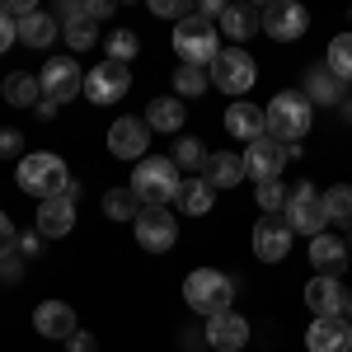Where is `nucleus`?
Segmentation results:
<instances>
[{
    "mask_svg": "<svg viewBox=\"0 0 352 352\" xmlns=\"http://www.w3.org/2000/svg\"><path fill=\"white\" fill-rule=\"evenodd\" d=\"M263 122H268L272 141L292 146V141H300V136L310 132V122H315V104H310L300 89H277L272 104L263 109Z\"/></svg>",
    "mask_w": 352,
    "mask_h": 352,
    "instance_id": "nucleus-1",
    "label": "nucleus"
},
{
    "mask_svg": "<svg viewBox=\"0 0 352 352\" xmlns=\"http://www.w3.org/2000/svg\"><path fill=\"white\" fill-rule=\"evenodd\" d=\"M132 192L141 197V207H169V202L184 192L179 164L169 160V155H146V160L132 169Z\"/></svg>",
    "mask_w": 352,
    "mask_h": 352,
    "instance_id": "nucleus-2",
    "label": "nucleus"
},
{
    "mask_svg": "<svg viewBox=\"0 0 352 352\" xmlns=\"http://www.w3.org/2000/svg\"><path fill=\"white\" fill-rule=\"evenodd\" d=\"M184 300H188V310L207 315V320H212V315H226L230 300H235V282L217 268H192L188 277H184Z\"/></svg>",
    "mask_w": 352,
    "mask_h": 352,
    "instance_id": "nucleus-3",
    "label": "nucleus"
},
{
    "mask_svg": "<svg viewBox=\"0 0 352 352\" xmlns=\"http://www.w3.org/2000/svg\"><path fill=\"white\" fill-rule=\"evenodd\" d=\"M66 184H71V169H66V160L52 155V151H38V155H24V160H19V188L33 192L38 202L66 197Z\"/></svg>",
    "mask_w": 352,
    "mask_h": 352,
    "instance_id": "nucleus-4",
    "label": "nucleus"
},
{
    "mask_svg": "<svg viewBox=\"0 0 352 352\" xmlns=\"http://www.w3.org/2000/svg\"><path fill=\"white\" fill-rule=\"evenodd\" d=\"M174 52L184 66H212L221 56V33L212 24H202L197 14H188L184 24H174Z\"/></svg>",
    "mask_w": 352,
    "mask_h": 352,
    "instance_id": "nucleus-5",
    "label": "nucleus"
},
{
    "mask_svg": "<svg viewBox=\"0 0 352 352\" xmlns=\"http://www.w3.org/2000/svg\"><path fill=\"white\" fill-rule=\"evenodd\" d=\"M207 71H212V85L226 89L230 99H244L254 89V80H258V66H254V56L244 52V47H221V56Z\"/></svg>",
    "mask_w": 352,
    "mask_h": 352,
    "instance_id": "nucleus-6",
    "label": "nucleus"
},
{
    "mask_svg": "<svg viewBox=\"0 0 352 352\" xmlns=\"http://www.w3.org/2000/svg\"><path fill=\"white\" fill-rule=\"evenodd\" d=\"M282 221H287L296 235H310V240H315V235H324L329 217H324V197L315 192V184H296V188H292Z\"/></svg>",
    "mask_w": 352,
    "mask_h": 352,
    "instance_id": "nucleus-7",
    "label": "nucleus"
},
{
    "mask_svg": "<svg viewBox=\"0 0 352 352\" xmlns=\"http://www.w3.org/2000/svg\"><path fill=\"white\" fill-rule=\"evenodd\" d=\"M296 155H300L296 146H282V141H272V136H258V141H249V151H244V169H249V179L268 184V179H282V169L296 160Z\"/></svg>",
    "mask_w": 352,
    "mask_h": 352,
    "instance_id": "nucleus-8",
    "label": "nucleus"
},
{
    "mask_svg": "<svg viewBox=\"0 0 352 352\" xmlns=\"http://www.w3.org/2000/svg\"><path fill=\"white\" fill-rule=\"evenodd\" d=\"M258 28L268 33L272 43H296V38H305V28H310V14H305V5H296V0H272L268 10H258Z\"/></svg>",
    "mask_w": 352,
    "mask_h": 352,
    "instance_id": "nucleus-9",
    "label": "nucleus"
},
{
    "mask_svg": "<svg viewBox=\"0 0 352 352\" xmlns=\"http://www.w3.org/2000/svg\"><path fill=\"white\" fill-rule=\"evenodd\" d=\"M132 230H136V244L146 254H164V249H174V240H179V221H174L169 207H141Z\"/></svg>",
    "mask_w": 352,
    "mask_h": 352,
    "instance_id": "nucleus-10",
    "label": "nucleus"
},
{
    "mask_svg": "<svg viewBox=\"0 0 352 352\" xmlns=\"http://www.w3.org/2000/svg\"><path fill=\"white\" fill-rule=\"evenodd\" d=\"M38 85H43V99H52V104H66V99H76L85 94V71L71 61V56H52L43 71H38Z\"/></svg>",
    "mask_w": 352,
    "mask_h": 352,
    "instance_id": "nucleus-11",
    "label": "nucleus"
},
{
    "mask_svg": "<svg viewBox=\"0 0 352 352\" xmlns=\"http://www.w3.org/2000/svg\"><path fill=\"white\" fill-rule=\"evenodd\" d=\"M127 89H132V71H127L122 61H99V66L85 76V99H89V104H104V109L118 104Z\"/></svg>",
    "mask_w": 352,
    "mask_h": 352,
    "instance_id": "nucleus-12",
    "label": "nucleus"
},
{
    "mask_svg": "<svg viewBox=\"0 0 352 352\" xmlns=\"http://www.w3.org/2000/svg\"><path fill=\"white\" fill-rule=\"evenodd\" d=\"M292 240H296V230L282 217H263L254 226V254H258L263 263H282V258L292 254Z\"/></svg>",
    "mask_w": 352,
    "mask_h": 352,
    "instance_id": "nucleus-13",
    "label": "nucleus"
},
{
    "mask_svg": "<svg viewBox=\"0 0 352 352\" xmlns=\"http://www.w3.org/2000/svg\"><path fill=\"white\" fill-rule=\"evenodd\" d=\"M146 146H151V127L141 118H118L109 127V151L118 160H146Z\"/></svg>",
    "mask_w": 352,
    "mask_h": 352,
    "instance_id": "nucleus-14",
    "label": "nucleus"
},
{
    "mask_svg": "<svg viewBox=\"0 0 352 352\" xmlns=\"http://www.w3.org/2000/svg\"><path fill=\"white\" fill-rule=\"evenodd\" d=\"M305 305H310L315 320H333V315H343L348 292H343L338 277H310V282H305Z\"/></svg>",
    "mask_w": 352,
    "mask_h": 352,
    "instance_id": "nucleus-15",
    "label": "nucleus"
},
{
    "mask_svg": "<svg viewBox=\"0 0 352 352\" xmlns=\"http://www.w3.org/2000/svg\"><path fill=\"white\" fill-rule=\"evenodd\" d=\"M33 329H38L43 338H52V343H66V338L76 333V310H71L66 300H38Z\"/></svg>",
    "mask_w": 352,
    "mask_h": 352,
    "instance_id": "nucleus-16",
    "label": "nucleus"
},
{
    "mask_svg": "<svg viewBox=\"0 0 352 352\" xmlns=\"http://www.w3.org/2000/svg\"><path fill=\"white\" fill-rule=\"evenodd\" d=\"M207 343L217 352H240L249 343V320L235 315V310H226V315H212L207 320Z\"/></svg>",
    "mask_w": 352,
    "mask_h": 352,
    "instance_id": "nucleus-17",
    "label": "nucleus"
},
{
    "mask_svg": "<svg viewBox=\"0 0 352 352\" xmlns=\"http://www.w3.org/2000/svg\"><path fill=\"white\" fill-rule=\"evenodd\" d=\"M305 348L310 352H352V324L343 315L333 320H315L310 333H305Z\"/></svg>",
    "mask_w": 352,
    "mask_h": 352,
    "instance_id": "nucleus-18",
    "label": "nucleus"
},
{
    "mask_svg": "<svg viewBox=\"0 0 352 352\" xmlns=\"http://www.w3.org/2000/svg\"><path fill=\"white\" fill-rule=\"evenodd\" d=\"M38 235L43 240H61V235H71V226H76V202L71 197H47V202H38Z\"/></svg>",
    "mask_w": 352,
    "mask_h": 352,
    "instance_id": "nucleus-19",
    "label": "nucleus"
},
{
    "mask_svg": "<svg viewBox=\"0 0 352 352\" xmlns=\"http://www.w3.org/2000/svg\"><path fill=\"white\" fill-rule=\"evenodd\" d=\"M310 263H315V277H338V272L348 268V240L315 235L310 240Z\"/></svg>",
    "mask_w": 352,
    "mask_h": 352,
    "instance_id": "nucleus-20",
    "label": "nucleus"
},
{
    "mask_svg": "<svg viewBox=\"0 0 352 352\" xmlns=\"http://www.w3.org/2000/svg\"><path fill=\"white\" fill-rule=\"evenodd\" d=\"M226 132L240 136V141H258V136H268L263 109H258V104H249V99H235V104L226 109Z\"/></svg>",
    "mask_w": 352,
    "mask_h": 352,
    "instance_id": "nucleus-21",
    "label": "nucleus"
},
{
    "mask_svg": "<svg viewBox=\"0 0 352 352\" xmlns=\"http://www.w3.org/2000/svg\"><path fill=\"white\" fill-rule=\"evenodd\" d=\"M310 104H343V80L329 71V66H310L305 71V89H300Z\"/></svg>",
    "mask_w": 352,
    "mask_h": 352,
    "instance_id": "nucleus-22",
    "label": "nucleus"
},
{
    "mask_svg": "<svg viewBox=\"0 0 352 352\" xmlns=\"http://www.w3.org/2000/svg\"><path fill=\"white\" fill-rule=\"evenodd\" d=\"M244 174V155H235V151H217V155H207V184L212 188H235Z\"/></svg>",
    "mask_w": 352,
    "mask_h": 352,
    "instance_id": "nucleus-23",
    "label": "nucleus"
},
{
    "mask_svg": "<svg viewBox=\"0 0 352 352\" xmlns=\"http://www.w3.org/2000/svg\"><path fill=\"white\" fill-rule=\"evenodd\" d=\"M0 94H5V104H14V109H38L43 85H38V76H28V71H10L5 85H0Z\"/></svg>",
    "mask_w": 352,
    "mask_h": 352,
    "instance_id": "nucleus-24",
    "label": "nucleus"
},
{
    "mask_svg": "<svg viewBox=\"0 0 352 352\" xmlns=\"http://www.w3.org/2000/svg\"><path fill=\"white\" fill-rule=\"evenodd\" d=\"M258 33V10H249V5H226V14H221V38H235V47H244V38H254Z\"/></svg>",
    "mask_w": 352,
    "mask_h": 352,
    "instance_id": "nucleus-25",
    "label": "nucleus"
},
{
    "mask_svg": "<svg viewBox=\"0 0 352 352\" xmlns=\"http://www.w3.org/2000/svg\"><path fill=\"white\" fill-rule=\"evenodd\" d=\"M184 118H188V113H184L179 99H151V104H146V127H151V132H179Z\"/></svg>",
    "mask_w": 352,
    "mask_h": 352,
    "instance_id": "nucleus-26",
    "label": "nucleus"
},
{
    "mask_svg": "<svg viewBox=\"0 0 352 352\" xmlns=\"http://www.w3.org/2000/svg\"><path fill=\"white\" fill-rule=\"evenodd\" d=\"M179 202H184V212H188V217H207V212L217 207V188H212L207 179H188L184 192H179Z\"/></svg>",
    "mask_w": 352,
    "mask_h": 352,
    "instance_id": "nucleus-27",
    "label": "nucleus"
},
{
    "mask_svg": "<svg viewBox=\"0 0 352 352\" xmlns=\"http://www.w3.org/2000/svg\"><path fill=\"white\" fill-rule=\"evenodd\" d=\"M104 217L136 221V217H141V197H136L132 188H109V192H104Z\"/></svg>",
    "mask_w": 352,
    "mask_h": 352,
    "instance_id": "nucleus-28",
    "label": "nucleus"
},
{
    "mask_svg": "<svg viewBox=\"0 0 352 352\" xmlns=\"http://www.w3.org/2000/svg\"><path fill=\"white\" fill-rule=\"evenodd\" d=\"M52 38H56V24H52V14H43V10L28 14L24 24H19V43L24 47H47Z\"/></svg>",
    "mask_w": 352,
    "mask_h": 352,
    "instance_id": "nucleus-29",
    "label": "nucleus"
},
{
    "mask_svg": "<svg viewBox=\"0 0 352 352\" xmlns=\"http://www.w3.org/2000/svg\"><path fill=\"white\" fill-rule=\"evenodd\" d=\"M324 217L329 226H348L352 230V184H338V188L324 192Z\"/></svg>",
    "mask_w": 352,
    "mask_h": 352,
    "instance_id": "nucleus-30",
    "label": "nucleus"
},
{
    "mask_svg": "<svg viewBox=\"0 0 352 352\" xmlns=\"http://www.w3.org/2000/svg\"><path fill=\"white\" fill-rule=\"evenodd\" d=\"M324 66L343 85L352 80V33H343V38H333V43H329V61H324Z\"/></svg>",
    "mask_w": 352,
    "mask_h": 352,
    "instance_id": "nucleus-31",
    "label": "nucleus"
},
{
    "mask_svg": "<svg viewBox=\"0 0 352 352\" xmlns=\"http://www.w3.org/2000/svg\"><path fill=\"white\" fill-rule=\"evenodd\" d=\"M104 47H109V61H122V66H127V61L141 52V38H136L132 28H118L113 38H104Z\"/></svg>",
    "mask_w": 352,
    "mask_h": 352,
    "instance_id": "nucleus-32",
    "label": "nucleus"
},
{
    "mask_svg": "<svg viewBox=\"0 0 352 352\" xmlns=\"http://www.w3.org/2000/svg\"><path fill=\"white\" fill-rule=\"evenodd\" d=\"M61 38H66L76 52H85V47L99 43V28H94V19H71V24H61Z\"/></svg>",
    "mask_w": 352,
    "mask_h": 352,
    "instance_id": "nucleus-33",
    "label": "nucleus"
},
{
    "mask_svg": "<svg viewBox=\"0 0 352 352\" xmlns=\"http://www.w3.org/2000/svg\"><path fill=\"white\" fill-rule=\"evenodd\" d=\"M287 197H292V188H287L282 179H268V184H258V207H263L268 217L287 212Z\"/></svg>",
    "mask_w": 352,
    "mask_h": 352,
    "instance_id": "nucleus-34",
    "label": "nucleus"
},
{
    "mask_svg": "<svg viewBox=\"0 0 352 352\" xmlns=\"http://www.w3.org/2000/svg\"><path fill=\"white\" fill-rule=\"evenodd\" d=\"M169 160L179 164V169H202V164H207V151H202V141L184 136V141L174 146V155H169Z\"/></svg>",
    "mask_w": 352,
    "mask_h": 352,
    "instance_id": "nucleus-35",
    "label": "nucleus"
},
{
    "mask_svg": "<svg viewBox=\"0 0 352 352\" xmlns=\"http://www.w3.org/2000/svg\"><path fill=\"white\" fill-rule=\"evenodd\" d=\"M207 80H212V76H202V66H179V71H174V89H179V94H202Z\"/></svg>",
    "mask_w": 352,
    "mask_h": 352,
    "instance_id": "nucleus-36",
    "label": "nucleus"
},
{
    "mask_svg": "<svg viewBox=\"0 0 352 352\" xmlns=\"http://www.w3.org/2000/svg\"><path fill=\"white\" fill-rule=\"evenodd\" d=\"M151 14H155V19H174V24H184V19L192 14V5H188V0H151Z\"/></svg>",
    "mask_w": 352,
    "mask_h": 352,
    "instance_id": "nucleus-37",
    "label": "nucleus"
},
{
    "mask_svg": "<svg viewBox=\"0 0 352 352\" xmlns=\"http://www.w3.org/2000/svg\"><path fill=\"white\" fill-rule=\"evenodd\" d=\"M14 254H19V235H14L10 217L0 212V258H14Z\"/></svg>",
    "mask_w": 352,
    "mask_h": 352,
    "instance_id": "nucleus-38",
    "label": "nucleus"
},
{
    "mask_svg": "<svg viewBox=\"0 0 352 352\" xmlns=\"http://www.w3.org/2000/svg\"><path fill=\"white\" fill-rule=\"evenodd\" d=\"M19 151H24V136L14 132V127H5V132H0V155H10V160H14Z\"/></svg>",
    "mask_w": 352,
    "mask_h": 352,
    "instance_id": "nucleus-39",
    "label": "nucleus"
},
{
    "mask_svg": "<svg viewBox=\"0 0 352 352\" xmlns=\"http://www.w3.org/2000/svg\"><path fill=\"white\" fill-rule=\"evenodd\" d=\"M66 352H99V343H94V333H80V329H76V333L66 338Z\"/></svg>",
    "mask_w": 352,
    "mask_h": 352,
    "instance_id": "nucleus-40",
    "label": "nucleus"
},
{
    "mask_svg": "<svg viewBox=\"0 0 352 352\" xmlns=\"http://www.w3.org/2000/svg\"><path fill=\"white\" fill-rule=\"evenodd\" d=\"M113 10H118V5H113V0H89V5H85V14H89V19H94V24H99V19H109Z\"/></svg>",
    "mask_w": 352,
    "mask_h": 352,
    "instance_id": "nucleus-41",
    "label": "nucleus"
},
{
    "mask_svg": "<svg viewBox=\"0 0 352 352\" xmlns=\"http://www.w3.org/2000/svg\"><path fill=\"white\" fill-rule=\"evenodd\" d=\"M192 14H197V19L207 24V19H221V14H226V5H221V0H202V5H197Z\"/></svg>",
    "mask_w": 352,
    "mask_h": 352,
    "instance_id": "nucleus-42",
    "label": "nucleus"
},
{
    "mask_svg": "<svg viewBox=\"0 0 352 352\" xmlns=\"http://www.w3.org/2000/svg\"><path fill=\"white\" fill-rule=\"evenodd\" d=\"M24 277V268H19V254L14 258H0V282H19Z\"/></svg>",
    "mask_w": 352,
    "mask_h": 352,
    "instance_id": "nucleus-43",
    "label": "nucleus"
},
{
    "mask_svg": "<svg viewBox=\"0 0 352 352\" xmlns=\"http://www.w3.org/2000/svg\"><path fill=\"white\" fill-rule=\"evenodd\" d=\"M19 38V24H10L5 14H0V52H10V43Z\"/></svg>",
    "mask_w": 352,
    "mask_h": 352,
    "instance_id": "nucleus-44",
    "label": "nucleus"
},
{
    "mask_svg": "<svg viewBox=\"0 0 352 352\" xmlns=\"http://www.w3.org/2000/svg\"><path fill=\"white\" fill-rule=\"evenodd\" d=\"M38 249H43V235H38V230H33V235H19V254H28V258H33Z\"/></svg>",
    "mask_w": 352,
    "mask_h": 352,
    "instance_id": "nucleus-45",
    "label": "nucleus"
},
{
    "mask_svg": "<svg viewBox=\"0 0 352 352\" xmlns=\"http://www.w3.org/2000/svg\"><path fill=\"white\" fill-rule=\"evenodd\" d=\"M33 113H38V118H56V104H52V99H38V109H33Z\"/></svg>",
    "mask_w": 352,
    "mask_h": 352,
    "instance_id": "nucleus-46",
    "label": "nucleus"
},
{
    "mask_svg": "<svg viewBox=\"0 0 352 352\" xmlns=\"http://www.w3.org/2000/svg\"><path fill=\"white\" fill-rule=\"evenodd\" d=\"M343 320H348V324H352V296H348V305H343Z\"/></svg>",
    "mask_w": 352,
    "mask_h": 352,
    "instance_id": "nucleus-47",
    "label": "nucleus"
},
{
    "mask_svg": "<svg viewBox=\"0 0 352 352\" xmlns=\"http://www.w3.org/2000/svg\"><path fill=\"white\" fill-rule=\"evenodd\" d=\"M348 249H352V235H348Z\"/></svg>",
    "mask_w": 352,
    "mask_h": 352,
    "instance_id": "nucleus-48",
    "label": "nucleus"
}]
</instances>
